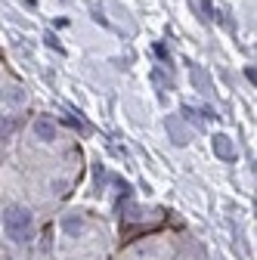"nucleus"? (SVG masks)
Wrapping results in <instances>:
<instances>
[{
	"mask_svg": "<svg viewBox=\"0 0 257 260\" xmlns=\"http://www.w3.org/2000/svg\"><path fill=\"white\" fill-rule=\"evenodd\" d=\"M4 230H7V236H10L16 245L28 242V239H31V214H28L25 208H19V205L7 208V211H4Z\"/></svg>",
	"mask_w": 257,
	"mask_h": 260,
	"instance_id": "1",
	"label": "nucleus"
},
{
	"mask_svg": "<svg viewBox=\"0 0 257 260\" xmlns=\"http://www.w3.org/2000/svg\"><path fill=\"white\" fill-rule=\"evenodd\" d=\"M35 137H38L41 143H53V140H56V124H53L50 118H38V121H35Z\"/></svg>",
	"mask_w": 257,
	"mask_h": 260,
	"instance_id": "2",
	"label": "nucleus"
},
{
	"mask_svg": "<svg viewBox=\"0 0 257 260\" xmlns=\"http://www.w3.org/2000/svg\"><path fill=\"white\" fill-rule=\"evenodd\" d=\"M214 152H217L220 158H236V146H233V140H230L227 134H217V137H214Z\"/></svg>",
	"mask_w": 257,
	"mask_h": 260,
	"instance_id": "3",
	"label": "nucleus"
},
{
	"mask_svg": "<svg viewBox=\"0 0 257 260\" xmlns=\"http://www.w3.org/2000/svg\"><path fill=\"white\" fill-rule=\"evenodd\" d=\"M168 134H171V137H174V143H180V146H186V143H189V130H186L180 121H174V118L168 121Z\"/></svg>",
	"mask_w": 257,
	"mask_h": 260,
	"instance_id": "4",
	"label": "nucleus"
},
{
	"mask_svg": "<svg viewBox=\"0 0 257 260\" xmlns=\"http://www.w3.org/2000/svg\"><path fill=\"white\" fill-rule=\"evenodd\" d=\"M16 130H19V121H16V118H0V143L13 140Z\"/></svg>",
	"mask_w": 257,
	"mask_h": 260,
	"instance_id": "5",
	"label": "nucleus"
},
{
	"mask_svg": "<svg viewBox=\"0 0 257 260\" xmlns=\"http://www.w3.org/2000/svg\"><path fill=\"white\" fill-rule=\"evenodd\" d=\"M62 230H66L69 236H78V233L84 230V223H81V217H75V214H69L66 220H62Z\"/></svg>",
	"mask_w": 257,
	"mask_h": 260,
	"instance_id": "6",
	"label": "nucleus"
},
{
	"mask_svg": "<svg viewBox=\"0 0 257 260\" xmlns=\"http://www.w3.org/2000/svg\"><path fill=\"white\" fill-rule=\"evenodd\" d=\"M10 100H13V103H22V100H25V93H22V90H13V93H10Z\"/></svg>",
	"mask_w": 257,
	"mask_h": 260,
	"instance_id": "7",
	"label": "nucleus"
}]
</instances>
